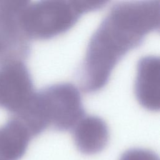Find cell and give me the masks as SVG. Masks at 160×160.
Masks as SVG:
<instances>
[{
    "label": "cell",
    "mask_w": 160,
    "mask_h": 160,
    "mask_svg": "<svg viewBox=\"0 0 160 160\" xmlns=\"http://www.w3.org/2000/svg\"><path fill=\"white\" fill-rule=\"evenodd\" d=\"M159 24L158 0L114 5L89 40L82 69L83 90L94 92L106 86L119 61Z\"/></svg>",
    "instance_id": "obj_1"
},
{
    "label": "cell",
    "mask_w": 160,
    "mask_h": 160,
    "mask_svg": "<svg viewBox=\"0 0 160 160\" xmlns=\"http://www.w3.org/2000/svg\"><path fill=\"white\" fill-rule=\"evenodd\" d=\"M106 1L48 0L29 1L20 19L30 39H49L70 29L84 13L102 8Z\"/></svg>",
    "instance_id": "obj_2"
},
{
    "label": "cell",
    "mask_w": 160,
    "mask_h": 160,
    "mask_svg": "<svg viewBox=\"0 0 160 160\" xmlns=\"http://www.w3.org/2000/svg\"><path fill=\"white\" fill-rule=\"evenodd\" d=\"M34 98L44 122L56 130L72 129L85 116L79 91L71 83L47 86L36 92Z\"/></svg>",
    "instance_id": "obj_3"
},
{
    "label": "cell",
    "mask_w": 160,
    "mask_h": 160,
    "mask_svg": "<svg viewBox=\"0 0 160 160\" xmlns=\"http://www.w3.org/2000/svg\"><path fill=\"white\" fill-rule=\"evenodd\" d=\"M34 92L31 74L23 61L0 65V106L15 115L28 103Z\"/></svg>",
    "instance_id": "obj_4"
},
{
    "label": "cell",
    "mask_w": 160,
    "mask_h": 160,
    "mask_svg": "<svg viewBox=\"0 0 160 160\" xmlns=\"http://www.w3.org/2000/svg\"><path fill=\"white\" fill-rule=\"evenodd\" d=\"M160 59L154 56H147L139 59L137 66L135 94L144 108L158 111L160 107Z\"/></svg>",
    "instance_id": "obj_5"
},
{
    "label": "cell",
    "mask_w": 160,
    "mask_h": 160,
    "mask_svg": "<svg viewBox=\"0 0 160 160\" xmlns=\"http://www.w3.org/2000/svg\"><path fill=\"white\" fill-rule=\"evenodd\" d=\"M72 138L79 152L87 155L95 154L106 146L109 140V129L101 118L84 116L72 128Z\"/></svg>",
    "instance_id": "obj_6"
},
{
    "label": "cell",
    "mask_w": 160,
    "mask_h": 160,
    "mask_svg": "<svg viewBox=\"0 0 160 160\" xmlns=\"http://www.w3.org/2000/svg\"><path fill=\"white\" fill-rule=\"evenodd\" d=\"M32 138L24 125L13 117L0 128V157L4 160L19 159Z\"/></svg>",
    "instance_id": "obj_7"
},
{
    "label": "cell",
    "mask_w": 160,
    "mask_h": 160,
    "mask_svg": "<svg viewBox=\"0 0 160 160\" xmlns=\"http://www.w3.org/2000/svg\"><path fill=\"white\" fill-rule=\"evenodd\" d=\"M119 160H159L154 152L142 148H133L125 151Z\"/></svg>",
    "instance_id": "obj_8"
},
{
    "label": "cell",
    "mask_w": 160,
    "mask_h": 160,
    "mask_svg": "<svg viewBox=\"0 0 160 160\" xmlns=\"http://www.w3.org/2000/svg\"><path fill=\"white\" fill-rule=\"evenodd\" d=\"M2 47H1V46L0 44V59H1V58L2 56Z\"/></svg>",
    "instance_id": "obj_9"
}]
</instances>
